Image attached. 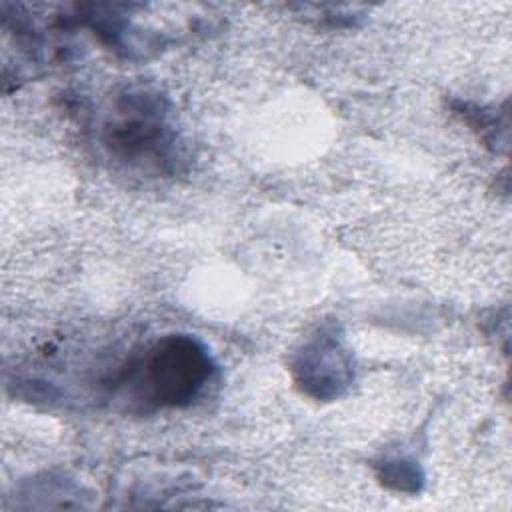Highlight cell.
Instances as JSON below:
<instances>
[{
    "mask_svg": "<svg viewBox=\"0 0 512 512\" xmlns=\"http://www.w3.org/2000/svg\"><path fill=\"white\" fill-rule=\"evenodd\" d=\"M212 372L206 350L192 338L170 336L144 360V394L160 406L188 404Z\"/></svg>",
    "mask_w": 512,
    "mask_h": 512,
    "instance_id": "cell-1",
    "label": "cell"
}]
</instances>
